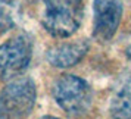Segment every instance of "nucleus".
I'll return each instance as SVG.
<instances>
[{
    "instance_id": "obj_1",
    "label": "nucleus",
    "mask_w": 131,
    "mask_h": 119,
    "mask_svg": "<svg viewBox=\"0 0 131 119\" xmlns=\"http://www.w3.org/2000/svg\"><path fill=\"white\" fill-rule=\"evenodd\" d=\"M44 9L41 24L54 38L75 34L83 19V0H41Z\"/></svg>"
},
{
    "instance_id": "obj_5",
    "label": "nucleus",
    "mask_w": 131,
    "mask_h": 119,
    "mask_svg": "<svg viewBox=\"0 0 131 119\" xmlns=\"http://www.w3.org/2000/svg\"><path fill=\"white\" fill-rule=\"evenodd\" d=\"M93 37L99 43L111 41L121 24L122 2L121 0H94L93 2Z\"/></svg>"
},
{
    "instance_id": "obj_6",
    "label": "nucleus",
    "mask_w": 131,
    "mask_h": 119,
    "mask_svg": "<svg viewBox=\"0 0 131 119\" xmlns=\"http://www.w3.org/2000/svg\"><path fill=\"white\" fill-rule=\"evenodd\" d=\"M89 49L90 44L87 40L62 43L49 49L46 52V59L54 68H71L75 66L87 54Z\"/></svg>"
},
{
    "instance_id": "obj_9",
    "label": "nucleus",
    "mask_w": 131,
    "mask_h": 119,
    "mask_svg": "<svg viewBox=\"0 0 131 119\" xmlns=\"http://www.w3.org/2000/svg\"><path fill=\"white\" fill-rule=\"evenodd\" d=\"M125 56H127V60H128V63H131V46L127 50H125Z\"/></svg>"
},
{
    "instance_id": "obj_4",
    "label": "nucleus",
    "mask_w": 131,
    "mask_h": 119,
    "mask_svg": "<svg viewBox=\"0 0 131 119\" xmlns=\"http://www.w3.org/2000/svg\"><path fill=\"white\" fill-rule=\"evenodd\" d=\"M32 57V40L28 34H18L0 46V79L19 77Z\"/></svg>"
},
{
    "instance_id": "obj_2",
    "label": "nucleus",
    "mask_w": 131,
    "mask_h": 119,
    "mask_svg": "<svg viewBox=\"0 0 131 119\" xmlns=\"http://www.w3.org/2000/svg\"><path fill=\"white\" fill-rule=\"evenodd\" d=\"M53 99L68 116H83L91 109L93 90L77 75H62L53 84Z\"/></svg>"
},
{
    "instance_id": "obj_7",
    "label": "nucleus",
    "mask_w": 131,
    "mask_h": 119,
    "mask_svg": "<svg viewBox=\"0 0 131 119\" xmlns=\"http://www.w3.org/2000/svg\"><path fill=\"white\" fill-rule=\"evenodd\" d=\"M109 112L113 118H131V63L115 87L109 104Z\"/></svg>"
},
{
    "instance_id": "obj_8",
    "label": "nucleus",
    "mask_w": 131,
    "mask_h": 119,
    "mask_svg": "<svg viewBox=\"0 0 131 119\" xmlns=\"http://www.w3.org/2000/svg\"><path fill=\"white\" fill-rule=\"evenodd\" d=\"M16 0H0V34L13 28L16 21Z\"/></svg>"
},
{
    "instance_id": "obj_3",
    "label": "nucleus",
    "mask_w": 131,
    "mask_h": 119,
    "mask_svg": "<svg viewBox=\"0 0 131 119\" xmlns=\"http://www.w3.org/2000/svg\"><path fill=\"white\" fill-rule=\"evenodd\" d=\"M36 82L30 77L12 78L0 93V118H25L36 106Z\"/></svg>"
}]
</instances>
